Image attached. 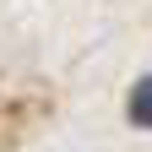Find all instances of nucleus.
Masks as SVG:
<instances>
[{"mask_svg": "<svg viewBox=\"0 0 152 152\" xmlns=\"http://www.w3.org/2000/svg\"><path fill=\"white\" fill-rule=\"evenodd\" d=\"M130 120H136V125H152V76L136 82V92H130Z\"/></svg>", "mask_w": 152, "mask_h": 152, "instance_id": "nucleus-1", "label": "nucleus"}]
</instances>
